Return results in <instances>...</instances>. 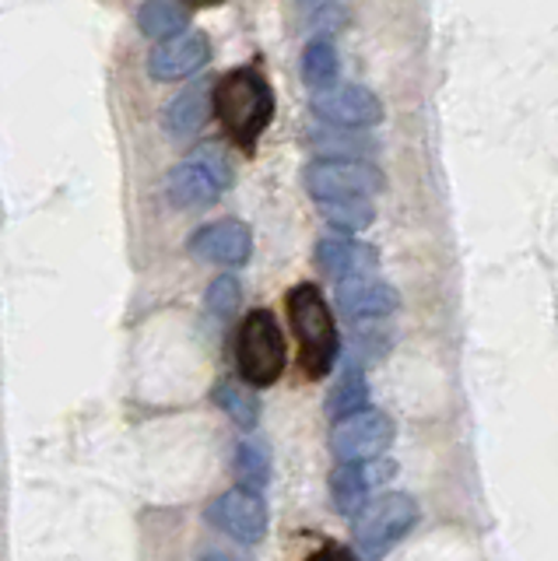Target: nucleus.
Wrapping results in <instances>:
<instances>
[{"label": "nucleus", "mask_w": 558, "mask_h": 561, "mask_svg": "<svg viewBox=\"0 0 558 561\" xmlns=\"http://www.w3.org/2000/svg\"><path fill=\"white\" fill-rule=\"evenodd\" d=\"M306 190L317 201H344L365 197L383 190V172L369 162H344V158H323L306 169Z\"/></svg>", "instance_id": "nucleus-8"}, {"label": "nucleus", "mask_w": 558, "mask_h": 561, "mask_svg": "<svg viewBox=\"0 0 558 561\" xmlns=\"http://www.w3.org/2000/svg\"><path fill=\"white\" fill-rule=\"evenodd\" d=\"M215 400H218V408H221V411H229V414H232V421H236L239 428H253V425H257V417H260L257 400H250V393H242L239 386L221 382L218 390H215Z\"/></svg>", "instance_id": "nucleus-22"}, {"label": "nucleus", "mask_w": 558, "mask_h": 561, "mask_svg": "<svg viewBox=\"0 0 558 561\" xmlns=\"http://www.w3.org/2000/svg\"><path fill=\"white\" fill-rule=\"evenodd\" d=\"M197 561H236V558L221 554V551H207V554H204V558H197Z\"/></svg>", "instance_id": "nucleus-26"}, {"label": "nucleus", "mask_w": 558, "mask_h": 561, "mask_svg": "<svg viewBox=\"0 0 558 561\" xmlns=\"http://www.w3.org/2000/svg\"><path fill=\"white\" fill-rule=\"evenodd\" d=\"M207 523L239 543H260L267 534V502L260 491L229 488L207 502Z\"/></svg>", "instance_id": "nucleus-7"}, {"label": "nucleus", "mask_w": 558, "mask_h": 561, "mask_svg": "<svg viewBox=\"0 0 558 561\" xmlns=\"http://www.w3.org/2000/svg\"><path fill=\"white\" fill-rule=\"evenodd\" d=\"M394 443V425L383 411L362 408L348 417L334 421V432H330V446H334L341 463H365V460H379L383 453Z\"/></svg>", "instance_id": "nucleus-6"}, {"label": "nucleus", "mask_w": 558, "mask_h": 561, "mask_svg": "<svg viewBox=\"0 0 558 561\" xmlns=\"http://www.w3.org/2000/svg\"><path fill=\"white\" fill-rule=\"evenodd\" d=\"M137 28L148 39H172V35H183L190 28V8L183 0H145L141 11H137Z\"/></svg>", "instance_id": "nucleus-16"}, {"label": "nucleus", "mask_w": 558, "mask_h": 561, "mask_svg": "<svg viewBox=\"0 0 558 561\" xmlns=\"http://www.w3.org/2000/svg\"><path fill=\"white\" fill-rule=\"evenodd\" d=\"M338 306L348 320H383L397 309V291L379 277L338 280Z\"/></svg>", "instance_id": "nucleus-13"}, {"label": "nucleus", "mask_w": 558, "mask_h": 561, "mask_svg": "<svg viewBox=\"0 0 558 561\" xmlns=\"http://www.w3.org/2000/svg\"><path fill=\"white\" fill-rule=\"evenodd\" d=\"M306 561H348V554H338V551L323 548V551H317V554H309Z\"/></svg>", "instance_id": "nucleus-24"}, {"label": "nucleus", "mask_w": 558, "mask_h": 561, "mask_svg": "<svg viewBox=\"0 0 558 561\" xmlns=\"http://www.w3.org/2000/svg\"><path fill=\"white\" fill-rule=\"evenodd\" d=\"M212 113L236 148L257 151V140L274 119V88L257 67H236L212 84Z\"/></svg>", "instance_id": "nucleus-1"}, {"label": "nucleus", "mask_w": 558, "mask_h": 561, "mask_svg": "<svg viewBox=\"0 0 558 561\" xmlns=\"http://www.w3.org/2000/svg\"><path fill=\"white\" fill-rule=\"evenodd\" d=\"M418 523V505L405 491H387L373 502H365L355 513V543L358 551L376 561L390 548H397V540H405L408 530Z\"/></svg>", "instance_id": "nucleus-4"}, {"label": "nucleus", "mask_w": 558, "mask_h": 561, "mask_svg": "<svg viewBox=\"0 0 558 561\" xmlns=\"http://www.w3.org/2000/svg\"><path fill=\"white\" fill-rule=\"evenodd\" d=\"M212 60V39L204 32H183L159 43L148 57V75L155 81H183Z\"/></svg>", "instance_id": "nucleus-10"}, {"label": "nucleus", "mask_w": 558, "mask_h": 561, "mask_svg": "<svg viewBox=\"0 0 558 561\" xmlns=\"http://www.w3.org/2000/svg\"><path fill=\"white\" fill-rule=\"evenodd\" d=\"M229 186H232V165L215 145L190 151L166 180L169 201L183 210L215 204Z\"/></svg>", "instance_id": "nucleus-5"}, {"label": "nucleus", "mask_w": 558, "mask_h": 561, "mask_svg": "<svg viewBox=\"0 0 558 561\" xmlns=\"http://www.w3.org/2000/svg\"><path fill=\"white\" fill-rule=\"evenodd\" d=\"M394 473L390 463L365 460V463H341L330 473V499H334L338 513L355 516L365 502H373L376 484H383Z\"/></svg>", "instance_id": "nucleus-12"}, {"label": "nucleus", "mask_w": 558, "mask_h": 561, "mask_svg": "<svg viewBox=\"0 0 558 561\" xmlns=\"http://www.w3.org/2000/svg\"><path fill=\"white\" fill-rule=\"evenodd\" d=\"M312 145H317L323 154L330 158H344V162H362V154H369L373 145L365 137H355V134H344L338 127L330 130H317L312 134Z\"/></svg>", "instance_id": "nucleus-21"}, {"label": "nucleus", "mask_w": 558, "mask_h": 561, "mask_svg": "<svg viewBox=\"0 0 558 561\" xmlns=\"http://www.w3.org/2000/svg\"><path fill=\"white\" fill-rule=\"evenodd\" d=\"M303 81L312 88V92H323L338 81V53L330 43H309L303 53Z\"/></svg>", "instance_id": "nucleus-19"}, {"label": "nucleus", "mask_w": 558, "mask_h": 561, "mask_svg": "<svg viewBox=\"0 0 558 561\" xmlns=\"http://www.w3.org/2000/svg\"><path fill=\"white\" fill-rule=\"evenodd\" d=\"M320 215L338 232H362L376 221V207L365 197H344V201H320Z\"/></svg>", "instance_id": "nucleus-18"}, {"label": "nucleus", "mask_w": 558, "mask_h": 561, "mask_svg": "<svg viewBox=\"0 0 558 561\" xmlns=\"http://www.w3.org/2000/svg\"><path fill=\"white\" fill-rule=\"evenodd\" d=\"M236 478H239V488H250V491H260L271 478V456H267V446L260 443H242L236 449Z\"/></svg>", "instance_id": "nucleus-20"}, {"label": "nucleus", "mask_w": 558, "mask_h": 561, "mask_svg": "<svg viewBox=\"0 0 558 561\" xmlns=\"http://www.w3.org/2000/svg\"><path fill=\"white\" fill-rule=\"evenodd\" d=\"M288 316L295 341H299L303 368L309 379H323L338 362V327L330 316L327 298L312 285H295L288 291Z\"/></svg>", "instance_id": "nucleus-2"}, {"label": "nucleus", "mask_w": 558, "mask_h": 561, "mask_svg": "<svg viewBox=\"0 0 558 561\" xmlns=\"http://www.w3.org/2000/svg\"><path fill=\"white\" fill-rule=\"evenodd\" d=\"M186 8H218V4H225V0H183Z\"/></svg>", "instance_id": "nucleus-25"}, {"label": "nucleus", "mask_w": 558, "mask_h": 561, "mask_svg": "<svg viewBox=\"0 0 558 561\" xmlns=\"http://www.w3.org/2000/svg\"><path fill=\"white\" fill-rule=\"evenodd\" d=\"M207 116H212V84L201 81V84H190L186 92H180L166 105L162 127L172 137H190L204 127Z\"/></svg>", "instance_id": "nucleus-15"}, {"label": "nucleus", "mask_w": 558, "mask_h": 561, "mask_svg": "<svg viewBox=\"0 0 558 561\" xmlns=\"http://www.w3.org/2000/svg\"><path fill=\"white\" fill-rule=\"evenodd\" d=\"M317 260H320V271L330 274L334 280L373 277V271L379 267V256H376L373 245L355 242V239H348V236L323 239L317 245Z\"/></svg>", "instance_id": "nucleus-14"}, {"label": "nucleus", "mask_w": 558, "mask_h": 561, "mask_svg": "<svg viewBox=\"0 0 558 561\" xmlns=\"http://www.w3.org/2000/svg\"><path fill=\"white\" fill-rule=\"evenodd\" d=\"M362 408H369V382H365V373L358 362H348L344 373L338 379V386L330 390V400H327V411L330 417H348Z\"/></svg>", "instance_id": "nucleus-17"}, {"label": "nucleus", "mask_w": 558, "mask_h": 561, "mask_svg": "<svg viewBox=\"0 0 558 561\" xmlns=\"http://www.w3.org/2000/svg\"><path fill=\"white\" fill-rule=\"evenodd\" d=\"M306 4H323V0H306Z\"/></svg>", "instance_id": "nucleus-27"}, {"label": "nucleus", "mask_w": 558, "mask_h": 561, "mask_svg": "<svg viewBox=\"0 0 558 561\" xmlns=\"http://www.w3.org/2000/svg\"><path fill=\"white\" fill-rule=\"evenodd\" d=\"M190 253L207 263H221V267H239V263H247L253 253V236L242 221L225 218V221L197 228V232L190 236Z\"/></svg>", "instance_id": "nucleus-11"}, {"label": "nucleus", "mask_w": 558, "mask_h": 561, "mask_svg": "<svg viewBox=\"0 0 558 561\" xmlns=\"http://www.w3.org/2000/svg\"><path fill=\"white\" fill-rule=\"evenodd\" d=\"M204 302H207V309H212L215 316H232V312L239 309V302H242L239 280L229 277V274L215 277V280H212V288H207V295H204Z\"/></svg>", "instance_id": "nucleus-23"}, {"label": "nucleus", "mask_w": 558, "mask_h": 561, "mask_svg": "<svg viewBox=\"0 0 558 561\" xmlns=\"http://www.w3.org/2000/svg\"><path fill=\"white\" fill-rule=\"evenodd\" d=\"M312 113L338 130H358L376 127L383 119V102L376 92L362 84H330L312 95Z\"/></svg>", "instance_id": "nucleus-9"}, {"label": "nucleus", "mask_w": 558, "mask_h": 561, "mask_svg": "<svg viewBox=\"0 0 558 561\" xmlns=\"http://www.w3.org/2000/svg\"><path fill=\"white\" fill-rule=\"evenodd\" d=\"M236 362H239L242 379L257 386V390H264V386H274L282 379L288 355H285V333L277 327L274 312L257 309L242 320Z\"/></svg>", "instance_id": "nucleus-3"}]
</instances>
